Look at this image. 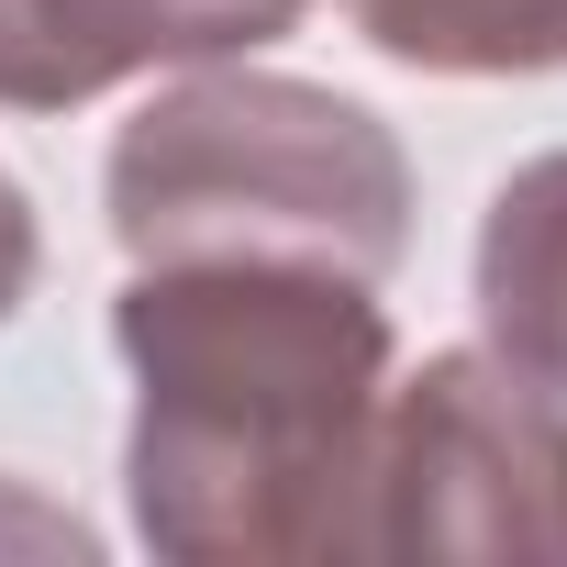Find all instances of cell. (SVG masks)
Here are the masks:
<instances>
[{"label": "cell", "mask_w": 567, "mask_h": 567, "mask_svg": "<svg viewBox=\"0 0 567 567\" xmlns=\"http://www.w3.org/2000/svg\"><path fill=\"white\" fill-rule=\"evenodd\" d=\"M134 368L123 501L167 567L357 556L368 434L390 401L379 278L301 256H156L123 278Z\"/></svg>", "instance_id": "1"}, {"label": "cell", "mask_w": 567, "mask_h": 567, "mask_svg": "<svg viewBox=\"0 0 567 567\" xmlns=\"http://www.w3.org/2000/svg\"><path fill=\"white\" fill-rule=\"evenodd\" d=\"M112 245L134 267L156 256H301L346 278H390L412 256V156L401 134L278 68H189L156 90L101 167Z\"/></svg>", "instance_id": "2"}, {"label": "cell", "mask_w": 567, "mask_h": 567, "mask_svg": "<svg viewBox=\"0 0 567 567\" xmlns=\"http://www.w3.org/2000/svg\"><path fill=\"white\" fill-rule=\"evenodd\" d=\"M357 556L567 567V412L489 346L423 357L368 434Z\"/></svg>", "instance_id": "3"}, {"label": "cell", "mask_w": 567, "mask_h": 567, "mask_svg": "<svg viewBox=\"0 0 567 567\" xmlns=\"http://www.w3.org/2000/svg\"><path fill=\"white\" fill-rule=\"evenodd\" d=\"M312 0H0V112H79L145 68L256 56Z\"/></svg>", "instance_id": "4"}, {"label": "cell", "mask_w": 567, "mask_h": 567, "mask_svg": "<svg viewBox=\"0 0 567 567\" xmlns=\"http://www.w3.org/2000/svg\"><path fill=\"white\" fill-rule=\"evenodd\" d=\"M478 334L512 379H534L556 412H567V145L512 167L478 212Z\"/></svg>", "instance_id": "5"}, {"label": "cell", "mask_w": 567, "mask_h": 567, "mask_svg": "<svg viewBox=\"0 0 567 567\" xmlns=\"http://www.w3.org/2000/svg\"><path fill=\"white\" fill-rule=\"evenodd\" d=\"M346 23L423 79H545L567 68V0H346Z\"/></svg>", "instance_id": "6"}, {"label": "cell", "mask_w": 567, "mask_h": 567, "mask_svg": "<svg viewBox=\"0 0 567 567\" xmlns=\"http://www.w3.org/2000/svg\"><path fill=\"white\" fill-rule=\"evenodd\" d=\"M34 267H45V234H34V189L0 167V323L23 312V290H34Z\"/></svg>", "instance_id": "7"}]
</instances>
